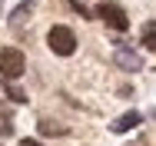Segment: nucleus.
Segmentation results:
<instances>
[{
    "label": "nucleus",
    "instance_id": "nucleus-1",
    "mask_svg": "<svg viewBox=\"0 0 156 146\" xmlns=\"http://www.w3.org/2000/svg\"><path fill=\"white\" fill-rule=\"evenodd\" d=\"M23 70H27V57L17 47H3L0 50V77L3 80H20Z\"/></svg>",
    "mask_w": 156,
    "mask_h": 146
},
{
    "label": "nucleus",
    "instance_id": "nucleus-3",
    "mask_svg": "<svg viewBox=\"0 0 156 146\" xmlns=\"http://www.w3.org/2000/svg\"><path fill=\"white\" fill-rule=\"evenodd\" d=\"M113 63L120 66V70H143V53L140 50H133V47H126V43H116V50H113Z\"/></svg>",
    "mask_w": 156,
    "mask_h": 146
},
{
    "label": "nucleus",
    "instance_id": "nucleus-6",
    "mask_svg": "<svg viewBox=\"0 0 156 146\" xmlns=\"http://www.w3.org/2000/svg\"><path fill=\"white\" fill-rule=\"evenodd\" d=\"M140 119H143V116L133 110V113H123L116 123H110V130H113V133H129V130H136V126H140Z\"/></svg>",
    "mask_w": 156,
    "mask_h": 146
},
{
    "label": "nucleus",
    "instance_id": "nucleus-5",
    "mask_svg": "<svg viewBox=\"0 0 156 146\" xmlns=\"http://www.w3.org/2000/svg\"><path fill=\"white\" fill-rule=\"evenodd\" d=\"M30 13H33V0L20 3V7L13 10V17H10V30H17V33H20V30H23L27 23H30Z\"/></svg>",
    "mask_w": 156,
    "mask_h": 146
},
{
    "label": "nucleus",
    "instance_id": "nucleus-2",
    "mask_svg": "<svg viewBox=\"0 0 156 146\" xmlns=\"http://www.w3.org/2000/svg\"><path fill=\"white\" fill-rule=\"evenodd\" d=\"M47 47H50L57 57H70V53L76 50V37H73L70 27L57 23V27H50V33H47Z\"/></svg>",
    "mask_w": 156,
    "mask_h": 146
},
{
    "label": "nucleus",
    "instance_id": "nucleus-10",
    "mask_svg": "<svg viewBox=\"0 0 156 146\" xmlns=\"http://www.w3.org/2000/svg\"><path fill=\"white\" fill-rule=\"evenodd\" d=\"M40 133H43V136H63V133H66V126L53 123V119H40Z\"/></svg>",
    "mask_w": 156,
    "mask_h": 146
},
{
    "label": "nucleus",
    "instance_id": "nucleus-8",
    "mask_svg": "<svg viewBox=\"0 0 156 146\" xmlns=\"http://www.w3.org/2000/svg\"><path fill=\"white\" fill-rule=\"evenodd\" d=\"M140 43H143L146 50H156V20L143 23V33H140Z\"/></svg>",
    "mask_w": 156,
    "mask_h": 146
},
{
    "label": "nucleus",
    "instance_id": "nucleus-12",
    "mask_svg": "<svg viewBox=\"0 0 156 146\" xmlns=\"http://www.w3.org/2000/svg\"><path fill=\"white\" fill-rule=\"evenodd\" d=\"M0 3H3V0H0Z\"/></svg>",
    "mask_w": 156,
    "mask_h": 146
},
{
    "label": "nucleus",
    "instance_id": "nucleus-4",
    "mask_svg": "<svg viewBox=\"0 0 156 146\" xmlns=\"http://www.w3.org/2000/svg\"><path fill=\"white\" fill-rule=\"evenodd\" d=\"M96 17L106 20V27H113V30H126V27H129L126 10H123V7H116V3H103V7L96 10Z\"/></svg>",
    "mask_w": 156,
    "mask_h": 146
},
{
    "label": "nucleus",
    "instance_id": "nucleus-9",
    "mask_svg": "<svg viewBox=\"0 0 156 146\" xmlns=\"http://www.w3.org/2000/svg\"><path fill=\"white\" fill-rule=\"evenodd\" d=\"M3 93H7L13 103H27V93L17 87V80H3Z\"/></svg>",
    "mask_w": 156,
    "mask_h": 146
},
{
    "label": "nucleus",
    "instance_id": "nucleus-11",
    "mask_svg": "<svg viewBox=\"0 0 156 146\" xmlns=\"http://www.w3.org/2000/svg\"><path fill=\"white\" fill-rule=\"evenodd\" d=\"M20 146H43V143H40V140H23Z\"/></svg>",
    "mask_w": 156,
    "mask_h": 146
},
{
    "label": "nucleus",
    "instance_id": "nucleus-7",
    "mask_svg": "<svg viewBox=\"0 0 156 146\" xmlns=\"http://www.w3.org/2000/svg\"><path fill=\"white\" fill-rule=\"evenodd\" d=\"M10 133H13V110L0 103V136H10Z\"/></svg>",
    "mask_w": 156,
    "mask_h": 146
}]
</instances>
